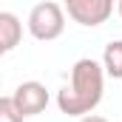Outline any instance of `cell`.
<instances>
[{
	"mask_svg": "<svg viewBox=\"0 0 122 122\" xmlns=\"http://www.w3.org/2000/svg\"><path fill=\"white\" fill-rule=\"evenodd\" d=\"M11 99H14V105H17V111H20L23 117H37V114H43L46 105H48V91H46L43 82L29 80V82H20V85L14 88Z\"/></svg>",
	"mask_w": 122,
	"mask_h": 122,
	"instance_id": "cell-4",
	"label": "cell"
},
{
	"mask_svg": "<svg viewBox=\"0 0 122 122\" xmlns=\"http://www.w3.org/2000/svg\"><path fill=\"white\" fill-rule=\"evenodd\" d=\"M77 122H108L105 117H97V114H85V117H77Z\"/></svg>",
	"mask_w": 122,
	"mask_h": 122,
	"instance_id": "cell-8",
	"label": "cell"
},
{
	"mask_svg": "<svg viewBox=\"0 0 122 122\" xmlns=\"http://www.w3.org/2000/svg\"><path fill=\"white\" fill-rule=\"evenodd\" d=\"M65 11L74 23L94 29L108 23V17L114 14V0H65Z\"/></svg>",
	"mask_w": 122,
	"mask_h": 122,
	"instance_id": "cell-3",
	"label": "cell"
},
{
	"mask_svg": "<svg viewBox=\"0 0 122 122\" xmlns=\"http://www.w3.org/2000/svg\"><path fill=\"white\" fill-rule=\"evenodd\" d=\"M26 117L17 111L11 97H0V122H23Z\"/></svg>",
	"mask_w": 122,
	"mask_h": 122,
	"instance_id": "cell-7",
	"label": "cell"
},
{
	"mask_svg": "<svg viewBox=\"0 0 122 122\" xmlns=\"http://www.w3.org/2000/svg\"><path fill=\"white\" fill-rule=\"evenodd\" d=\"M20 37H23V23L17 14L11 11H0V43L6 46V51L17 48L20 46Z\"/></svg>",
	"mask_w": 122,
	"mask_h": 122,
	"instance_id": "cell-5",
	"label": "cell"
},
{
	"mask_svg": "<svg viewBox=\"0 0 122 122\" xmlns=\"http://www.w3.org/2000/svg\"><path fill=\"white\" fill-rule=\"evenodd\" d=\"M3 54H9V51H6V46H3V43H0V57H3Z\"/></svg>",
	"mask_w": 122,
	"mask_h": 122,
	"instance_id": "cell-10",
	"label": "cell"
},
{
	"mask_svg": "<svg viewBox=\"0 0 122 122\" xmlns=\"http://www.w3.org/2000/svg\"><path fill=\"white\" fill-rule=\"evenodd\" d=\"M26 26H29V34L34 40L51 43V40H57L62 31H65V11H62V6H57V3L43 0V3H37L29 11Z\"/></svg>",
	"mask_w": 122,
	"mask_h": 122,
	"instance_id": "cell-2",
	"label": "cell"
},
{
	"mask_svg": "<svg viewBox=\"0 0 122 122\" xmlns=\"http://www.w3.org/2000/svg\"><path fill=\"white\" fill-rule=\"evenodd\" d=\"M117 11H119V17H122V0H117Z\"/></svg>",
	"mask_w": 122,
	"mask_h": 122,
	"instance_id": "cell-9",
	"label": "cell"
},
{
	"mask_svg": "<svg viewBox=\"0 0 122 122\" xmlns=\"http://www.w3.org/2000/svg\"><path fill=\"white\" fill-rule=\"evenodd\" d=\"M102 91H105L102 62L91 60V57H82L71 68V85H65L57 94V105L68 117H85L102 102Z\"/></svg>",
	"mask_w": 122,
	"mask_h": 122,
	"instance_id": "cell-1",
	"label": "cell"
},
{
	"mask_svg": "<svg viewBox=\"0 0 122 122\" xmlns=\"http://www.w3.org/2000/svg\"><path fill=\"white\" fill-rule=\"evenodd\" d=\"M102 71L114 80H122V40H111L102 51Z\"/></svg>",
	"mask_w": 122,
	"mask_h": 122,
	"instance_id": "cell-6",
	"label": "cell"
}]
</instances>
